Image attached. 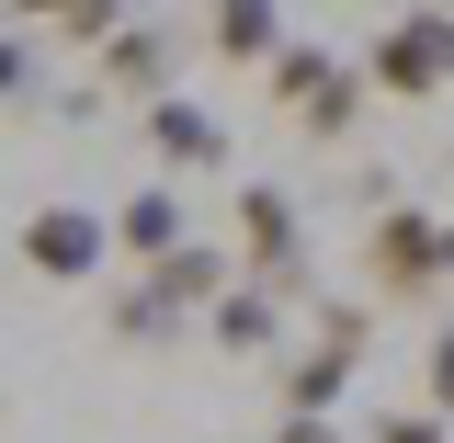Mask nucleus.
Masks as SVG:
<instances>
[{
    "mask_svg": "<svg viewBox=\"0 0 454 443\" xmlns=\"http://www.w3.org/2000/svg\"><path fill=\"white\" fill-rule=\"evenodd\" d=\"M364 91H387V103H432V91H454V12H397V23H375Z\"/></svg>",
    "mask_w": 454,
    "mask_h": 443,
    "instance_id": "obj_1",
    "label": "nucleus"
},
{
    "mask_svg": "<svg viewBox=\"0 0 454 443\" xmlns=\"http://www.w3.org/2000/svg\"><path fill=\"white\" fill-rule=\"evenodd\" d=\"M239 262L250 296H307V217L284 182H239Z\"/></svg>",
    "mask_w": 454,
    "mask_h": 443,
    "instance_id": "obj_2",
    "label": "nucleus"
},
{
    "mask_svg": "<svg viewBox=\"0 0 454 443\" xmlns=\"http://www.w3.org/2000/svg\"><path fill=\"white\" fill-rule=\"evenodd\" d=\"M443 273H454V250H443V217H420V205H387V217L364 227V284H375V296L420 307V296H432Z\"/></svg>",
    "mask_w": 454,
    "mask_h": 443,
    "instance_id": "obj_3",
    "label": "nucleus"
},
{
    "mask_svg": "<svg viewBox=\"0 0 454 443\" xmlns=\"http://www.w3.org/2000/svg\"><path fill=\"white\" fill-rule=\"evenodd\" d=\"M364 307H318V341L284 364V421H330L340 409V387H352V364H364Z\"/></svg>",
    "mask_w": 454,
    "mask_h": 443,
    "instance_id": "obj_4",
    "label": "nucleus"
},
{
    "mask_svg": "<svg viewBox=\"0 0 454 443\" xmlns=\"http://www.w3.org/2000/svg\"><path fill=\"white\" fill-rule=\"evenodd\" d=\"M273 103L307 125V137H352V114H364V68H340L318 46H284L273 57Z\"/></svg>",
    "mask_w": 454,
    "mask_h": 443,
    "instance_id": "obj_5",
    "label": "nucleus"
},
{
    "mask_svg": "<svg viewBox=\"0 0 454 443\" xmlns=\"http://www.w3.org/2000/svg\"><path fill=\"white\" fill-rule=\"evenodd\" d=\"M103 250H114V227L80 217V205H35V217H23V262H35L46 284H80Z\"/></svg>",
    "mask_w": 454,
    "mask_h": 443,
    "instance_id": "obj_6",
    "label": "nucleus"
},
{
    "mask_svg": "<svg viewBox=\"0 0 454 443\" xmlns=\"http://www.w3.org/2000/svg\"><path fill=\"white\" fill-rule=\"evenodd\" d=\"M148 148H160L170 170H216V160H227V125H216L205 103L170 91V103H148Z\"/></svg>",
    "mask_w": 454,
    "mask_h": 443,
    "instance_id": "obj_7",
    "label": "nucleus"
},
{
    "mask_svg": "<svg viewBox=\"0 0 454 443\" xmlns=\"http://www.w3.org/2000/svg\"><path fill=\"white\" fill-rule=\"evenodd\" d=\"M205 46H216L227 68H273L295 35H284V12H273V0H227L216 23H205Z\"/></svg>",
    "mask_w": 454,
    "mask_h": 443,
    "instance_id": "obj_8",
    "label": "nucleus"
},
{
    "mask_svg": "<svg viewBox=\"0 0 454 443\" xmlns=\"http://www.w3.org/2000/svg\"><path fill=\"white\" fill-rule=\"evenodd\" d=\"M227 296V250H205V239H182V250H170V262H148V307H216Z\"/></svg>",
    "mask_w": 454,
    "mask_h": 443,
    "instance_id": "obj_9",
    "label": "nucleus"
},
{
    "mask_svg": "<svg viewBox=\"0 0 454 443\" xmlns=\"http://www.w3.org/2000/svg\"><path fill=\"white\" fill-rule=\"evenodd\" d=\"M114 250H137V262H170V250H182V205H170L160 182L114 205Z\"/></svg>",
    "mask_w": 454,
    "mask_h": 443,
    "instance_id": "obj_10",
    "label": "nucleus"
},
{
    "mask_svg": "<svg viewBox=\"0 0 454 443\" xmlns=\"http://www.w3.org/2000/svg\"><path fill=\"white\" fill-rule=\"evenodd\" d=\"M103 80H114V91H137V103H170V46L148 35V23H125V35L103 46Z\"/></svg>",
    "mask_w": 454,
    "mask_h": 443,
    "instance_id": "obj_11",
    "label": "nucleus"
},
{
    "mask_svg": "<svg viewBox=\"0 0 454 443\" xmlns=\"http://www.w3.org/2000/svg\"><path fill=\"white\" fill-rule=\"evenodd\" d=\"M205 341H216V352H273V296H250V284H227L216 307H205Z\"/></svg>",
    "mask_w": 454,
    "mask_h": 443,
    "instance_id": "obj_12",
    "label": "nucleus"
},
{
    "mask_svg": "<svg viewBox=\"0 0 454 443\" xmlns=\"http://www.w3.org/2000/svg\"><path fill=\"white\" fill-rule=\"evenodd\" d=\"M420 387H432V421H454V319L432 330V364H420Z\"/></svg>",
    "mask_w": 454,
    "mask_h": 443,
    "instance_id": "obj_13",
    "label": "nucleus"
},
{
    "mask_svg": "<svg viewBox=\"0 0 454 443\" xmlns=\"http://www.w3.org/2000/svg\"><path fill=\"white\" fill-rule=\"evenodd\" d=\"M375 443H454V432H443V421H432V409H420V421L397 409V421H375Z\"/></svg>",
    "mask_w": 454,
    "mask_h": 443,
    "instance_id": "obj_14",
    "label": "nucleus"
},
{
    "mask_svg": "<svg viewBox=\"0 0 454 443\" xmlns=\"http://www.w3.org/2000/svg\"><path fill=\"white\" fill-rule=\"evenodd\" d=\"M23 80H35V57L12 46V35H0V91H23Z\"/></svg>",
    "mask_w": 454,
    "mask_h": 443,
    "instance_id": "obj_15",
    "label": "nucleus"
},
{
    "mask_svg": "<svg viewBox=\"0 0 454 443\" xmlns=\"http://www.w3.org/2000/svg\"><path fill=\"white\" fill-rule=\"evenodd\" d=\"M273 443H340V432H330V421H284Z\"/></svg>",
    "mask_w": 454,
    "mask_h": 443,
    "instance_id": "obj_16",
    "label": "nucleus"
}]
</instances>
